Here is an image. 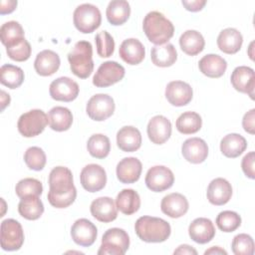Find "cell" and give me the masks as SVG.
<instances>
[{"mask_svg": "<svg viewBox=\"0 0 255 255\" xmlns=\"http://www.w3.org/2000/svg\"><path fill=\"white\" fill-rule=\"evenodd\" d=\"M60 64V57L56 52L52 50H43L36 56L34 68L38 75L48 77L58 71Z\"/></svg>", "mask_w": 255, "mask_h": 255, "instance_id": "25", "label": "cell"}, {"mask_svg": "<svg viewBox=\"0 0 255 255\" xmlns=\"http://www.w3.org/2000/svg\"><path fill=\"white\" fill-rule=\"evenodd\" d=\"M91 214L101 222H112L118 217V208L114 200L108 196L95 199L90 206Z\"/></svg>", "mask_w": 255, "mask_h": 255, "instance_id": "20", "label": "cell"}, {"mask_svg": "<svg viewBox=\"0 0 255 255\" xmlns=\"http://www.w3.org/2000/svg\"><path fill=\"white\" fill-rule=\"evenodd\" d=\"M198 68L206 77L220 78L227 69V62L219 55L208 54L199 60Z\"/></svg>", "mask_w": 255, "mask_h": 255, "instance_id": "28", "label": "cell"}, {"mask_svg": "<svg viewBox=\"0 0 255 255\" xmlns=\"http://www.w3.org/2000/svg\"><path fill=\"white\" fill-rule=\"evenodd\" d=\"M181 50L188 56H195L203 51L205 41L203 36L196 30H187L179 38Z\"/></svg>", "mask_w": 255, "mask_h": 255, "instance_id": "33", "label": "cell"}, {"mask_svg": "<svg viewBox=\"0 0 255 255\" xmlns=\"http://www.w3.org/2000/svg\"><path fill=\"white\" fill-rule=\"evenodd\" d=\"M19 214L28 220H36L44 212V205L38 195H28L21 198L18 204Z\"/></svg>", "mask_w": 255, "mask_h": 255, "instance_id": "35", "label": "cell"}, {"mask_svg": "<svg viewBox=\"0 0 255 255\" xmlns=\"http://www.w3.org/2000/svg\"><path fill=\"white\" fill-rule=\"evenodd\" d=\"M48 201L56 208L70 206L77 197L72 171L66 166H56L49 174Z\"/></svg>", "mask_w": 255, "mask_h": 255, "instance_id": "1", "label": "cell"}, {"mask_svg": "<svg viewBox=\"0 0 255 255\" xmlns=\"http://www.w3.org/2000/svg\"><path fill=\"white\" fill-rule=\"evenodd\" d=\"M68 61L75 76L87 79L94 70L92 44L88 41L77 42L68 54Z\"/></svg>", "mask_w": 255, "mask_h": 255, "instance_id": "4", "label": "cell"}, {"mask_svg": "<svg viewBox=\"0 0 255 255\" xmlns=\"http://www.w3.org/2000/svg\"><path fill=\"white\" fill-rule=\"evenodd\" d=\"M247 147L246 139L239 133H229L220 141V150L223 155L235 158L245 151Z\"/></svg>", "mask_w": 255, "mask_h": 255, "instance_id": "32", "label": "cell"}, {"mask_svg": "<svg viewBox=\"0 0 255 255\" xmlns=\"http://www.w3.org/2000/svg\"><path fill=\"white\" fill-rule=\"evenodd\" d=\"M252 47H253V42L250 44V47H249V48H250V51H249V56H250V58L253 60V55H252V53H251V51H252V49H253Z\"/></svg>", "mask_w": 255, "mask_h": 255, "instance_id": "53", "label": "cell"}, {"mask_svg": "<svg viewBox=\"0 0 255 255\" xmlns=\"http://www.w3.org/2000/svg\"><path fill=\"white\" fill-rule=\"evenodd\" d=\"M1 103H2V108H1L2 111L10 103V96L8 94H6V92H4V91H1Z\"/></svg>", "mask_w": 255, "mask_h": 255, "instance_id": "52", "label": "cell"}, {"mask_svg": "<svg viewBox=\"0 0 255 255\" xmlns=\"http://www.w3.org/2000/svg\"><path fill=\"white\" fill-rule=\"evenodd\" d=\"M231 248L235 255H253L254 241L250 235L240 233L233 238Z\"/></svg>", "mask_w": 255, "mask_h": 255, "instance_id": "43", "label": "cell"}, {"mask_svg": "<svg viewBox=\"0 0 255 255\" xmlns=\"http://www.w3.org/2000/svg\"><path fill=\"white\" fill-rule=\"evenodd\" d=\"M24 81V72L20 67L5 64L0 68V82L9 89L19 88Z\"/></svg>", "mask_w": 255, "mask_h": 255, "instance_id": "37", "label": "cell"}, {"mask_svg": "<svg viewBox=\"0 0 255 255\" xmlns=\"http://www.w3.org/2000/svg\"><path fill=\"white\" fill-rule=\"evenodd\" d=\"M48 122L53 130H68L73 124L72 112L65 107H54L48 113Z\"/></svg>", "mask_w": 255, "mask_h": 255, "instance_id": "30", "label": "cell"}, {"mask_svg": "<svg viewBox=\"0 0 255 255\" xmlns=\"http://www.w3.org/2000/svg\"><path fill=\"white\" fill-rule=\"evenodd\" d=\"M142 165L136 157H125L117 165V177L122 183H133L140 177Z\"/></svg>", "mask_w": 255, "mask_h": 255, "instance_id": "23", "label": "cell"}, {"mask_svg": "<svg viewBox=\"0 0 255 255\" xmlns=\"http://www.w3.org/2000/svg\"><path fill=\"white\" fill-rule=\"evenodd\" d=\"M216 225L223 232H233L241 225V217L235 211L225 210L217 215Z\"/></svg>", "mask_w": 255, "mask_h": 255, "instance_id": "40", "label": "cell"}, {"mask_svg": "<svg viewBox=\"0 0 255 255\" xmlns=\"http://www.w3.org/2000/svg\"><path fill=\"white\" fill-rule=\"evenodd\" d=\"M89 153L96 158H105L109 155L111 150V142L107 135L96 133L90 136L87 142Z\"/></svg>", "mask_w": 255, "mask_h": 255, "instance_id": "38", "label": "cell"}, {"mask_svg": "<svg viewBox=\"0 0 255 255\" xmlns=\"http://www.w3.org/2000/svg\"><path fill=\"white\" fill-rule=\"evenodd\" d=\"M183 157L191 163H201L208 155L207 143L200 137H190L184 140L181 146Z\"/></svg>", "mask_w": 255, "mask_h": 255, "instance_id": "19", "label": "cell"}, {"mask_svg": "<svg viewBox=\"0 0 255 255\" xmlns=\"http://www.w3.org/2000/svg\"><path fill=\"white\" fill-rule=\"evenodd\" d=\"M142 29L147 39L155 45H163L174 34V26L158 11L148 12L142 22Z\"/></svg>", "mask_w": 255, "mask_h": 255, "instance_id": "2", "label": "cell"}, {"mask_svg": "<svg viewBox=\"0 0 255 255\" xmlns=\"http://www.w3.org/2000/svg\"><path fill=\"white\" fill-rule=\"evenodd\" d=\"M79 85L69 77H60L50 84L49 93L53 100L72 102L79 95Z\"/></svg>", "mask_w": 255, "mask_h": 255, "instance_id": "13", "label": "cell"}, {"mask_svg": "<svg viewBox=\"0 0 255 255\" xmlns=\"http://www.w3.org/2000/svg\"><path fill=\"white\" fill-rule=\"evenodd\" d=\"M115 108V102L111 96L107 94H97L88 101L86 112L92 120L103 122L114 114Z\"/></svg>", "mask_w": 255, "mask_h": 255, "instance_id": "10", "label": "cell"}, {"mask_svg": "<svg viewBox=\"0 0 255 255\" xmlns=\"http://www.w3.org/2000/svg\"><path fill=\"white\" fill-rule=\"evenodd\" d=\"M17 6V1L15 0H1L0 1V14H9L15 10Z\"/></svg>", "mask_w": 255, "mask_h": 255, "instance_id": "49", "label": "cell"}, {"mask_svg": "<svg viewBox=\"0 0 255 255\" xmlns=\"http://www.w3.org/2000/svg\"><path fill=\"white\" fill-rule=\"evenodd\" d=\"M242 34L235 28H226L222 30L217 37V46L225 54H235L242 46Z\"/></svg>", "mask_w": 255, "mask_h": 255, "instance_id": "27", "label": "cell"}, {"mask_svg": "<svg viewBox=\"0 0 255 255\" xmlns=\"http://www.w3.org/2000/svg\"><path fill=\"white\" fill-rule=\"evenodd\" d=\"M31 52L32 49L30 43L25 38L6 48L8 57L17 62H24L28 60L31 56Z\"/></svg>", "mask_w": 255, "mask_h": 255, "instance_id": "44", "label": "cell"}, {"mask_svg": "<svg viewBox=\"0 0 255 255\" xmlns=\"http://www.w3.org/2000/svg\"><path fill=\"white\" fill-rule=\"evenodd\" d=\"M189 204L186 197L177 192L165 195L160 203L161 211L171 218H179L188 210Z\"/></svg>", "mask_w": 255, "mask_h": 255, "instance_id": "21", "label": "cell"}, {"mask_svg": "<svg viewBox=\"0 0 255 255\" xmlns=\"http://www.w3.org/2000/svg\"><path fill=\"white\" fill-rule=\"evenodd\" d=\"M204 254L205 255H207V254H224V255H226L227 252L224 249H222L221 247H219V246H213V247L207 249L204 252Z\"/></svg>", "mask_w": 255, "mask_h": 255, "instance_id": "51", "label": "cell"}, {"mask_svg": "<svg viewBox=\"0 0 255 255\" xmlns=\"http://www.w3.org/2000/svg\"><path fill=\"white\" fill-rule=\"evenodd\" d=\"M193 96L192 88L189 84L183 81L169 82L165 88V98L175 107H182L187 105Z\"/></svg>", "mask_w": 255, "mask_h": 255, "instance_id": "16", "label": "cell"}, {"mask_svg": "<svg viewBox=\"0 0 255 255\" xmlns=\"http://www.w3.org/2000/svg\"><path fill=\"white\" fill-rule=\"evenodd\" d=\"M46 154L41 147L31 146L24 153V161L30 169L40 171L46 164Z\"/></svg>", "mask_w": 255, "mask_h": 255, "instance_id": "42", "label": "cell"}, {"mask_svg": "<svg viewBox=\"0 0 255 255\" xmlns=\"http://www.w3.org/2000/svg\"><path fill=\"white\" fill-rule=\"evenodd\" d=\"M230 81L236 91L247 94L252 100L254 99L255 77L252 68L247 66L236 67L231 74Z\"/></svg>", "mask_w": 255, "mask_h": 255, "instance_id": "15", "label": "cell"}, {"mask_svg": "<svg viewBox=\"0 0 255 255\" xmlns=\"http://www.w3.org/2000/svg\"><path fill=\"white\" fill-rule=\"evenodd\" d=\"M134 230L138 238L147 243L163 242L171 233L167 221L153 216L139 217L134 224Z\"/></svg>", "mask_w": 255, "mask_h": 255, "instance_id": "3", "label": "cell"}, {"mask_svg": "<svg viewBox=\"0 0 255 255\" xmlns=\"http://www.w3.org/2000/svg\"><path fill=\"white\" fill-rule=\"evenodd\" d=\"M116 205L117 208L125 215H131L140 207L139 195L131 188L123 189L117 195Z\"/></svg>", "mask_w": 255, "mask_h": 255, "instance_id": "31", "label": "cell"}, {"mask_svg": "<svg viewBox=\"0 0 255 255\" xmlns=\"http://www.w3.org/2000/svg\"><path fill=\"white\" fill-rule=\"evenodd\" d=\"M254 160H255V153H254V151H250L246 155H244V157L242 158V161H241V167H242L244 174L251 179L255 178Z\"/></svg>", "mask_w": 255, "mask_h": 255, "instance_id": "46", "label": "cell"}, {"mask_svg": "<svg viewBox=\"0 0 255 255\" xmlns=\"http://www.w3.org/2000/svg\"><path fill=\"white\" fill-rule=\"evenodd\" d=\"M150 59L152 64L157 67H170L177 59V52L174 46L170 43L163 45H155L150 52Z\"/></svg>", "mask_w": 255, "mask_h": 255, "instance_id": "29", "label": "cell"}, {"mask_svg": "<svg viewBox=\"0 0 255 255\" xmlns=\"http://www.w3.org/2000/svg\"><path fill=\"white\" fill-rule=\"evenodd\" d=\"M182 5L185 7L186 10L191 12H197L200 11L206 4L205 0H182Z\"/></svg>", "mask_w": 255, "mask_h": 255, "instance_id": "48", "label": "cell"}, {"mask_svg": "<svg viewBox=\"0 0 255 255\" xmlns=\"http://www.w3.org/2000/svg\"><path fill=\"white\" fill-rule=\"evenodd\" d=\"M255 119V109H251L249 112H247L242 120V126L245 131H247L250 134H254V120Z\"/></svg>", "mask_w": 255, "mask_h": 255, "instance_id": "47", "label": "cell"}, {"mask_svg": "<svg viewBox=\"0 0 255 255\" xmlns=\"http://www.w3.org/2000/svg\"><path fill=\"white\" fill-rule=\"evenodd\" d=\"M97 53L102 58H108L113 55L115 51V41L112 35L107 31H102L96 35L95 38Z\"/></svg>", "mask_w": 255, "mask_h": 255, "instance_id": "45", "label": "cell"}, {"mask_svg": "<svg viewBox=\"0 0 255 255\" xmlns=\"http://www.w3.org/2000/svg\"><path fill=\"white\" fill-rule=\"evenodd\" d=\"M48 124L47 115L42 110L35 109L20 116L17 128L23 136L33 137L43 132Z\"/></svg>", "mask_w": 255, "mask_h": 255, "instance_id": "7", "label": "cell"}, {"mask_svg": "<svg viewBox=\"0 0 255 255\" xmlns=\"http://www.w3.org/2000/svg\"><path fill=\"white\" fill-rule=\"evenodd\" d=\"M1 247L6 251L19 250L24 243L22 225L15 219H5L1 223Z\"/></svg>", "mask_w": 255, "mask_h": 255, "instance_id": "8", "label": "cell"}, {"mask_svg": "<svg viewBox=\"0 0 255 255\" xmlns=\"http://www.w3.org/2000/svg\"><path fill=\"white\" fill-rule=\"evenodd\" d=\"M75 27L82 33L88 34L98 29L102 22V15L96 5L84 3L79 5L73 14Z\"/></svg>", "mask_w": 255, "mask_h": 255, "instance_id": "6", "label": "cell"}, {"mask_svg": "<svg viewBox=\"0 0 255 255\" xmlns=\"http://www.w3.org/2000/svg\"><path fill=\"white\" fill-rule=\"evenodd\" d=\"M98 229L94 223L86 218H80L75 221L71 228V236L74 242L80 246L89 247L97 239Z\"/></svg>", "mask_w": 255, "mask_h": 255, "instance_id": "14", "label": "cell"}, {"mask_svg": "<svg viewBox=\"0 0 255 255\" xmlns=\"http://www.w3.org/2000/svg\"><path fill=\"white\" fill-rule=\"evenodd\" d=\"M206 196L211 204L224 205L232 196V186L225 178L217 177L209 183Z\"/></svg>", "mask_w": 255, "mask_h": 255, "instance_id": "18", "label": "cell"}, {"mask_svg": "<svg viewBox=\"0 0 255 255\" xmlns=\"http://www.w3.org/2000/svg\"><path fill=\"white\" fill-rule=\"evenodd\" d=\"M175 126L180 133L192 134L201 128L202 120L195 112H184L177 118Z\"/></svg>", "mask_w": 255, "mask_h": 255, "instance_id": "36", "label": "cell"}, {"mask_svg": "<svg viewBox=\"0 0 255 255\" xmlns=\"http://www.w3.org/2000/svg\"><path fill=\"white\" fill-rule=\"evenodd\" d=\"M144 181L147 188L151 191L161 192L173 185L174 175L168 167L155 165L147 170Z\"/></svg>", "mask_w": 255, "mask_h": 255, "instance_id": "11", "label": "cell"}, {"mask_svg": "<svg viewBox=\"0 0 255 255\" xmlns=\"http://www.w3.org/2000/svg\"><path fill=\"white\" fill-rule=\"evenodd\" d=\"M18 197L23 198L28 195H41L43 191L42 182L36 178L27 177L18 181L15 187Z\"/></svg>", "mask_w": 255, "mask_h": 255, "instance_id": "41", "label": "cell"}, {"mask_svg": "<svg viewBox=\"0 0 255 255\" xmlns=\"http://www.w3.org/2000/svg\"><path fill=\"white\" fill-rule=\"evenodd\" d=\"M106 15L112 25H123L129 18L130 6L126 0H113L107 7Z\"/></svg>", "mask_w": 255, "mask_h": 255, "instance_id": "34", "label": "cell"}, {"mask_svg": "<svg viewBox=\"0 0 255 255\" xmlns=\"http://www.w3.org/2000/svg\"><path fill=\"white\" fill-rule=\"evenodd\" d=\"M174 254H193V255H196L197 254V251L192 248L191 246L187 245V244H183V245H180L177 247V249L174 250L173 252Z\"/></svg>", "mask_w": 255, "mask_h": 255, "instance_id": "50", "label": "cell"}, {"mask_svg": "<svg viewBox=\"0 0 255 255\" xmlns=\"http://www.w3.org/2000/svg\"><path fill=\"white\" fill-rule=\"evenodd\" d=\"M117 144L126 152L137 150L141 145L140 131L131 126L123 127L117 133Z\"/></svg>", "mask_w": 255, "mask_h": 255, "instance_id": "26", "label": "cell"}, {"mask_svg": "<svg viewBox=\"0 0 255 255\" xmlns=\"http://www.w3.org/2000/svg\"><path fill=\"white\" fill-rule=\"evenodd\" d=\"M146 130L152 143L162 144L171 135V123L164 116H154L149 120Z\"/></svg>", "mask_w": 255, "mask_h": 255, "instance_id": "17", "label": "cell"}, {"mask_svg": "<svg viewBox=\"0 0 255 255\" xmlns=\"http://www.w3.org/2000/svg\"><path fill=\"white\" fill-rule=\"evenodd\" d=\"M129 247L128 233L118 227L108 229L102 238L99 255H124Z\"/></svg>", "mask_w": 255, "mask_h": 255, "instance_id": "5", "label": "cell"}, {"mask_svg": "<svg viewBox=\"0 0 255 255\" xmlns=\"http://www.w3.org/2000/svg\"><path fill=\"white\" fill-rule=\"evenodd\" d=\"M120 57L128 65L139 64L145 56V50L142 43L135 38H128L120 46Z\"/></svg>", "mask_w": 255, "mask_h": 255, "instance_id": "24", "label": "cell"}, {"mask_svg": "<svg viewBox=\"0 0 255 255\" xmlns=\"http://www.w3.org/2000/svg\"><path fill=\"white\" fill-rule=\"evenodd\" d=\"M0 38L2 44L7 48L25 38L24 30L19 22L8 21L0 28Z\"/></svg>", "mask_w": 255, "mask_h": 255, "instance_id": "39", "label": "cell"}, {"mask_svg": "<svg viewBox=\"0 0 255 255\" xmlns=\"http://www.w3.org/2000/svg\"><path fill=\"white\" fill-rule=\"evenodd\" d=\"M80 179L85 190L89 192H97L105 187L107 183V173L101 165L91 163L83 167Z\"/></svg>", "mask_w": 255, "mask_h": 255, "instance_id": "12", "label": "cell"}, {"mask_svg": "<svg viewBox=\"0 0 255 255\" xmlns=\"http://www.w3.org/2000/svg\"><path fill=\"white\" fill-rule=\"evenodd\" d=\"M189 237L196 243L205 244L215 236V227L212 221L205 217L194 219L188 227Z\"/></svg>", "mask_w": 255, "mask_h": 255, "instance_id": "22", "label": "cell"}, {"mask_svg": "<svg viewBox=\"0 0 255 255\" xmlns=\"http://www.w3.org/2000/svg\"><path fill=\"white\" fill-rule=\"evenodd\" d=\"M125 68L116 61H107L101 64L94 78L93 84L98 88H107L125 77Z\"/></svg>", "mask_w": 255, "mask_h": 255, "instance_id": "9", "label": "cell"}]
</instances>
